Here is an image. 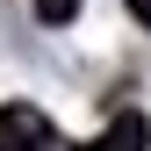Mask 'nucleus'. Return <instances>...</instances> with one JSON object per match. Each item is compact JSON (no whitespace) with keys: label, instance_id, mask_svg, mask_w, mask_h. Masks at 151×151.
<instances>
[{"label":"nucleus","instance_id":"obj_1","mask_svg":"<svg viewBox=\"0 0 151 151\" xmlns=\"http://www.w3.org/2000/svg\"><path fill=\"white\" fill-rule=\"evenodd\" d=\"M50 144H58V129H50L43 108H29V101L0 108V151H50Z\"/></svg>","mask_w":151,"mask_h":151},{"label":"nucleus","instance_id":"obj_2","mask_svg":"<svg viewBox=\"0 0 151 151\" xmlns=\"http://www.w3.org/2000/svg\"><path fill=\"white\" fill-rule=\"evenodd\" d=\"M79 151H151V122L137 115V108H122V115L108 122L93 144H79Z\"/></svg>","mask_w":151,"mask_h":151},{"label":"nucleus","instance_id":"obj_3","mask_svg":"<svg viewBox=\"0 0 151 151\" xmlns=\"http://www.w3.org/2000/svg\"><path fill=\"white\" fill-rule=\"evenodd\" d=\"M36 14H43V22H50V29H65V22H72V14H79V0H36Z\"/></svg>","mask_w":151,"mask_h":151},{"label":"nucleus","instance_id":"obj_4","mask_svg":"<svg viewBox=\"0 0 151 151\" xmlns=\"http://www.w3.org/2000/svg\"><path fill=\"white\" fill-rule=\"evenodd\" d=\"M129 14H137V22H144V29H151V0H129Z\"/></svg>","mask_w":151,"mask_h":151}]
</instances>
